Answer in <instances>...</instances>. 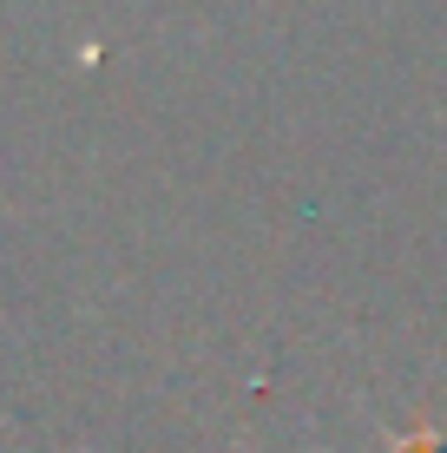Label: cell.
Here are the masks:
<instances>
[{
	"instance_id": "cell-1",
	"label": "cell",
	"mask_w": 447,
	"mask_h": 453,
	"mask_svg": "<svg viewBox=\"0 0 447 453\" xmlns=\"http://www.w3.org/2000/svg\"><path fill=\"white\" fill-rule=\"evenodd\" d=\"M408 453H441V447H435V441H414V447H408Z\"/></svg>"
}]
</instances>
